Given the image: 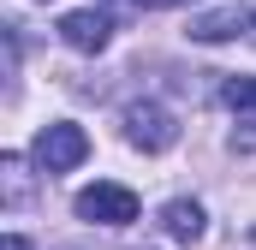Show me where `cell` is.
I'll use <instances>...</instances> for the list:
<instances>
[{"instance_id": "9c48e42d", "label": "cell", "mask_w": 256, "mask_h": 250, "mask_svg": "<svg viewBox=\"0 0 256 250\" xmlns=\"http://www.w3.org/2000/svg\"><path fill=\"white\" fill-rule=\"evenodd\" d=\"M143 12H167V6H191V0H137Z\"/></svg>"}, {"instance_id": "6da1fadb", "label": "cell", "mask_w": 256, "mask_h": 250, "mask_svg": "<svg viewBox=\"0 0 256 250\" xmlns=\"http://www.w3.org/2000/svg\"><path fill=\"white\" fill-rule=\"evenodd\" d=\"M126 143L143 155H167L179 143V120L161 108V102H131L126 108Z\"/></svg>"}, {"instance_id": "ba28073f", "label": "cell", "mask_w": 256, "mask_h": 250, "mask_svg": "<svg viewBox=\"0 0 256 250\" xmlns=\"http://www.w3.org/2000/svg\"><path fill=\"white\" fill-rule=\"evenodd\" d=\"M6 202H24V161L6 155Z\"/></svg>"}, {"instance_id": "30bf717a", "label": "cell", "mask_w": 256, "mask_h": 250, "mask_svg": "<svg viewBox=\"0 0 256 250\" xmlns=\"http://www.w3.org/2000/svg\"><path fill=\"white\" fill-rule=\"evenodd\" d=\"M0 250H30V238H18V232H6V244Z\"/></svg>"}, {"instance_id": "8992f818", "label": "cell", "mask_w": 256, "mask_h": 250, "mask_svg": "<svg viewBox=\"0 0 256 250\" xmlns=\"http://www.w3.org/2000/svg\"><path fill=\"white\" fill-rule=\"evenodd\" d=\"M161 226H167V238L196 244V238H202V202H191V196H173V202L161 208Z\"/></svg>"}, {"instance_id": "3957f363", "label": "cell", "mask_w": 256, "mask_h": 250, "mask_svg": "<svg viewBox=\"0 0 256 250\" xmlns=\"http://www.w3.org/2000/svg\"><path fill=\"white\" fill-rule=\"evenodd\" d=\"M84 155H90V137H84V125H72V120L48 125V131L36 137V161H42V173H72Z\"/></svg>"}, {"instance_id": "5b68a950", "label": "cell", "mask_w": 256, "mask_h": 250, "mask_svg": "<svg viewBox=\"0 0 256 250\" xmlns=\"http://www.w3.org/2000/svg\"><path fill=\"white\" fill-rule=\"evenodd\" d=\"M250 24H256L250 6H220V12H202V18H196L191 36H196V42H232V36H244Z\"/></svg>"}, {"instance_id": "52a82bcc", "label": "cell", "mask_w": 256, "mask_h": 250, "mask_svg": "<svg viewBox=\"0 0 256 250\" xmlns=\"http://www.w3.org/2000/svg\"><path fill=\"white\" fill-rule=\"evenodd\" d=\"M220 102L238 114V125L256 131V78H226V84H220Z\"/></svg>"}, {"instance_id": "277c9868", "label": "cell", "mask_w": 256, "mask_h": 250, "mask_svg": "<svg viewBox=\"0 0 256 250\" xmlns=\"http://www.w3.org/2000/svg\"><path fill=\"white\" fill-rule=\"evenodd\" d=\"M108 36H114V24H108V12H96V6L66 12V18H60V42H66V48H78V54H102Z\"/></svg>"}, {"instance_id": "7a4b0ae2", "label": "cell", "mask_w": 256, "mask_h": 250, "mask_svg": "<svg viewBox=\"0 0 256 250\" xmlns=\"http://www.w3.org/2000/svg\"><path fill=\"white\" fill-rule=\"evenodd\" d=\"M78 220H96V226H131L137 220V190L126 185H90V190H78Z\"/></svg>"}]
</instances>
